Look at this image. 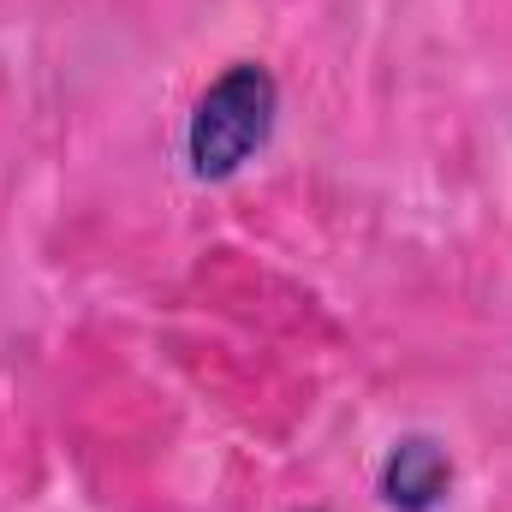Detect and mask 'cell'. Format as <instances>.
<instances>
[{
    "label": "cell",
    "instance_id": "cell-1",
    "mask_svg": "<svg viewBox=\"0 0 512 512\" xmlns=\"http://www.w3.org/2000/svg\"><path fill=\"white\" fill-rule=\"evenodd\" d=\"M280 114V90H274V72L239 60L227 66L191 108V126H185V161L197 179H233L256 149L268 143Z\"/></svg>",
    "mask_w": 512,
    "mask_h": 512
},
{
    "label": "cell",
    "instance_id": "cell-2",
    "mask_svg": "<svg viewBox=\"0 0 512 512\" xmlns=\"http://www.w3.org/2000/svg\"><path fill=\"white\" fill-rule=\"evenodd\" d=\"M453 489V459L429 435H405L382 465V501L399 512H435Z\"/></svg>",
    "mask_w": 512,
    "mask_h": 512
}]
</instances>
